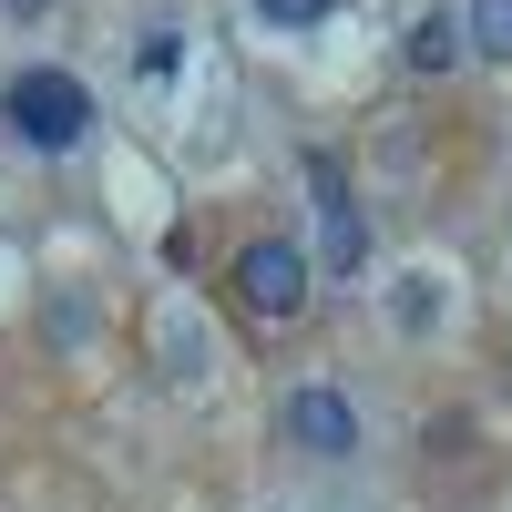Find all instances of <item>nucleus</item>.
Wrapping results in <instances>:
<instances>
[{
	"label": "nucleus",
	"mask_w": 512,
	"mask_h": 512,
	"mask_svg": "<svg viewBox=\"0 0 512 512\" xmlns=\"http://www.w3.org/2000/svg\"><path fill=\"white\" fill-rule=\"evenodd\" d=\"M0 123H11L31 154H72L82 134H93V93H82L62 62H31V72L0 82Z\"/></svg>",
	"instance_id": "nucleus-1"
},
{
	"label": "nucleus",
	"mask_w": 512,
	"mask_h": 512,
	"mask_svg": "<svg viewBox=\"0 0 512 512\" xmlns=\"http://www.w3.org/2000/svg\"><path fill=\"white\" fill-rule=\"evenodd\" d=\"M308 195H318V267H328V277H359V267H369V226H359L349 164H338V154H308Z\"/></svg>",
	"instance_id": "nucleus-2"
},
{
	"label": "nucleus",
	"mask_w": 512,
	"mask_h": 512,
	"mask_svg": "<svg viewBox=\"0 0 512 512\" xmlns=\"http://www.w3.org/2000/svg\"><path fill=\"white\" fill-rule=\"evenodd\" d=\"M236 308L246 318H297V308H308V256H297L287 236H256L246 256H236Z\"/></svg>",
	"instance_id": "nucleus-3"
},
{
	"label": "nucleus",
	"mask_w": 512,
	"mask_h": 512,
	"mask_svg": "<svg viewBox=\"0 0 512 512\" xmlns=\"http://www.w3.org/2000/svg\"><path fill=\"white\" fill-rule=\"evenodd\" d=\"M277 431H287V451H308V461H349V451H359V410L338 400L328 379H308V390H287Z\"/></svg>",
	"instance_id": "nucleus-4"
},
{
	"label": "nucleus",
	"mask_w": 512,
	"mask_h": 512,
	"mask_svg": "<svg viewBox=\"0 0 512 512\" xmlns=\"http://www.w3.org/2000/svg\"><path fill=\"white\" fill-rule=\"evenodd\" d=\"M461 52H472V31H461L451 11H431V21H420V31H410V72H451Z\"/></svg>",
	"instance_id": "nucleus-5"
},
{
	"label": "nucleus",
	"mask_w": 512,
	"mask_h": 512,
	"mask_svg": "<svg viewBox=\"0 0 512 512\" xmlns=\"http://www.w3.org/2000/svg\"><path fill=\"white\" fill-rule=\"evenodd\" d=\"M461 31H472V52L512 62V0H472V11H461Z\"/></svg>",
	"instance_id": "nucleus-6"
},
{
	"label": "nucleus",
	"mask_w": 512,
	"mask_h": 512,
	"mask_svg": "<svg viewBox=\"0 0 512 512\" xmlns=\"http://www.w3.org/2000/svg\"><path fill=\"white\" fill-rule=\"evenodd\" d=\"M338 11V0H256V21H277V31H318Z\"/></svg>",
	"instance_id": "nucleus-7"
},
{
	"label": "nucleus",
	"mask_w": 512,
	"mask_h": 512,
	"mask_svg": "<svg viewBox=\"0 0 512 512\" xmlns=\"http://www.w3.org/2000/svg\"><path fill=\"white\" fill-rule=\"evenodd\" d=\"M0 11H11V21H41V11H52V0H0Z\"/></svg>",
	"instance_id": "nucleus-8"
}]
</instances>
